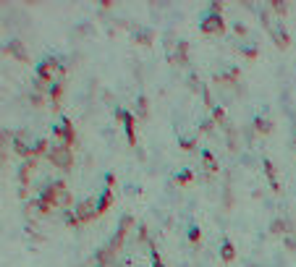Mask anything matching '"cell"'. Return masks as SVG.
<instances>
[{"label": "cell", "instance_id": "obj_19", "mask_svg": "<svg viewBox=\"0 0 296 267\" xmlns=\"http://www.w3.org/2000/svg\"><path fill=\"white\" fill-rule=\"evenodd\" d=\"M212 121H215V123H220L223 129H231V126L225 123V110H223V108H212Z\"/></svg>", "mask_w": 296, "mask_h": 267}, {"label": "cell", "instance_id": "obj_2", "mask_svg": "<svg viewBox=\"0 0 296 267\" xmlns=\"http://www.w3.org/2000/svg\"><path fill=\"white\" fill-rule=\"evenodd\" d=\"M95 215H100V204H97L95 199H84V202H79V204H76V210H74V212H68L66 217H68V223H71V225L76 228V225L87 223V220H92Z\"/></svg>", "mask_w": 296, "mask_h": 267}, {"label": "cell", "instance_id": "obj_10", "mask_svg": "<svg viewBox=\"0 0 296 267\" xmlns=\"http://www.w3.org/2000/svg\"><path fill=\"white\" fill-rule=\"evenodd\" d=\"M6 53H11L14 58H19L21 63L29 61V58H27V50H24V42H19V40H11V42L6 45Z\"/></svg>", "mask_w": 296, "mask_h": 267}, {"label": "cell", "instance_id": "obj_11", "mask_svg": "<svg viewBox=\"0 0 296 267\" xmlns=\"http://www.w3.org/2000/svg\"><path fill=\"white\" fill-rule=\"evenodd\" d=\"M262 168H265L267 178H270V186H272V191H280V186H278V176H275V165H272L270 160H265V162H262Z\"/></svg>", "mask_w": 296, "mask_h": 267}, {"label": "cell", "instance_id": "obj_8", "mask_svg": "<svg viewBox=\"0 0 296 267\" xmlns=\"http://www.w3.org/2000/svg\"><path fill=\"white\" fill-rule=\"evenodd\" d=\"M34 170H37V157H27L24 162H21V168H19V181H21V186H27V183L32 181Z\"/></svg>", "mask_w": 296, "mask_h": 267}, {"label": "cell", "instance_id": "obj_21", "mask_svg": "<svg viewBox=\"0 0 296 267\" xmlns=\"http://www.w3.org/2000/svg\"><path fill=\"white\" fill-rule=\"evenodd\" d=\"M270 230H272L275 236H280V233H286V230H288V223H286V220H272Z\"/></svg>", "mask_w": 296, "mask_h": 267}, {"label": "cell", "instance_id": "obj_14", "mask_svg": "<svg viewBox=\"0 0 296 267\" xmlns=\"http://www.w3.org/2000/svg\"><path fill=\"white\" fill-rule=\"evenodd\" d=\"M152 29H134V40L139 42V45H150L152 42Z\"/></svg>", "mask_w": 296, "mask_h": 267}, {"label": "cell", "instance_id": "obj_23", "mask_svg": "<svg viewBox=\"0 0 296 267\" xmlns=\"http://www.w3.org/2000/svg\"><path fill=\"white\" fill-rule=\"evenodd\" d=\"M191 181V173L189 170H184V173H178V176H176V183H178V186H184V183H189Z\"/></svg>", "mask_w": 296, "mask_h": 267}, {"label": "cell", "instance_id": "obj_7", "mask_svg": "<svg viewBox=\"0 0 296 267\" xmlns=\"http://www.w3.org/2000/svg\"><path fill=\"white\" fill-rule=\"evenodd\" d=\"M199 27H202L204 34H215V32H223L225 24H223V16H220V14H207Z\"/></svg>", "mask_w": 296, "mask_h": 267}, {"label": "cell", "instance_id": "obj_26", "mask_svg": "<svg viewBox=\"0 0 296 267\" xmlns=\"http://www.w3.org/2000/svg\"><path fill=\"white\" fill-rule=\"evenodd\" d=\"M181 147H184L186 152H191V149L197 147V142H194V139H184V142H181Z\"/></svg>", "mask_w": 296, "mask_h": 267}, {"label": "cell", "instance_id": "obj_15", "mask_svg": "<svg viewBox=\"0 0 296 267\" xmlns=\"http://www.w3.org/2000/svg\"><path fill=\"white\" fill-rule=\"evenodd\" d=\"M24 210H27V217H40V215H45L42 202H40V199H32V202L24 207Z\"/></svg>", "mask_w": 296, "mask_h": 267}, {"label": "cell", "instance_id": "obj_31", "mask_svg": "<svg viewBox=\"0 0 296 267\" xmlns=\"http://www.w3.org/2000/svg\"><path fill=\"white\" fill-rule=\"evenodd\" d=\"M233 29H236V34H241V37H244V34H246V27H244V24H236Z\"/></svg>", "mask_w": 296, "mask_h": 267}, {"label": "cell", "instance_id": "obj_32", "mask_svg": "<svg viewBox=\"0 0 296 267\" xmlns=\"http://www.w3.org/2000/svg\"><path fill=\"white\" fill-rule=\"evenodd\" d=\"M286 243H288V249H293V251H296V238H286Z\"/></svg>", "mask_w": 296, "mask_h": 267}, {"label": "cell", "instance_id": "obj_20", "mask_svg": "<svg viewBox=\"0 0 296 267\" xmlns=\"http://www.w3.org/2000/svg\"><path fill=\"white\" fill-rule=\"evenodd\" d=\"M147 113H150V105H147V97L142 95L136 100V115H139V118H147Z\"/></svg>", "mask_w": 296, "mask_h": 267}, {"label": "cell", "instance_id": "obj_1", "mask_svg": "<svg viewBox=\"0 0 296 267\" xmlns=\"http://www.w3.org/2000/svg\"><path fill=\"white\" fill-rule=\"evenodd\" d=\"M37 199L42 202V210H45V215H48V212L55 210V207H68L71 204V194H68L63 181H53V183H48V186L42 189V194L37 196Z\"/></svg>", "mask_w": 296, "mask_h": 267}, {"label": "cell", "instance_id": "obj_29", "mask_svg": "<svg viewBox=\"0 0 296 267\" xmlns=\"http://www.w3.org/2000/svg\"><path fill=\"white\" fill-rule=\"evenodd\" d=\"M241 53L249 55V58H254V55H257V48H241Z\"/></svg>", "mask_w": 296, "mask_h": 267}, {"label": "cell", "instance_id": "obj_17", "mask_svg": "<svg viewBox=\"0 0 296 267\" xmlns=\"http://www.w3.org/2000/svg\"><path fill=\"white\" fill-rule=\"evenodd\" d=\"M61 92H63V84H61V81H58V84H50V87H48V95H50V100H53V108H58Z\"/></svg>", "mask_w": 296, "mask_h": 267}, {"label": "cell", "instance_id": "obj_9", "mask_svg": "<svg viewBox=\"0 0 296 267\" xmlns=\"http://www.w3.org/2000/svg\"><path fill=\"white\" fill-rule=\"evenodd\" d=\"M267 29H270V34H272V40H275V45H278V48H288V45H291L288 32L283 29L280 24H275V21H272V24H270Z\"/></svg>", "mask_w": 296, "mask_h": 267}, {"label": "cell", "instance_id": "obj_30", "mask_svg": "<svg viewBox=\"0 0 296 267\" xmlns=\"http://www.w3.org/2000/svg\"><path fill=\"white\" fill-rule=\"evenodd\" d=\"M152 259H155V267H165V264L160 262V254H157V251H152Z\"/></svg>", "mask_w": 296, "mask_h": 267}, {"label": "cell", "instance_id": "obj_13", "mask_svg": "<svg viewBox=\"0 0 296 267\" xmlns=\"http://www.w3.org/2000/svg\"><path fill=\"white\" fill-rule=\"evenodd\" d=\"M97 204H100V215H102V212H108V210H110V204H113V189H105V191H102V196L97 199Z\"/></svg>", "mask_w": 296, "mask_h": 267}, {"label": "cell", "instance_id": "obj_4", "mask_svg": "<svg viewBox=\"0 0 296 267\" xmlns=\"http://www.w3.org/2000/svg\"><path fill=\"white\" fill-rule=\"evenodd\" d=\"M48 160L53 162L55 168L66 170V168H71V162H74V152H71V147H68V144L55 142L53 149H50V155H48Z\"/></svg>", "mask_w": 296, "mask_h": 267}, {"label": "cell", "instance_id": "obj_33", "mask_svg": "<svg viewBox=\"0 0 296 267\" xmlns=\"http://www.w3.org/2000/svg\"><path fill=\"white\" fill-rule=\"evenodd\" d=\"M293 147H296V139H293Z\"/></svg>", "mask_w": 296, "mask_h": 267}, {"label": "cell", "instance_id": "obj_25", "mask_svg": "<svg viewBox=\"0 0 296 267\" xmlns=\"http://www.w3.org/2000/svg\"><path fill=\"white\" fill-rule=\"evenodd\" d=\"M272 8H275L278 14H286V8H288V6L283 3V0H272Z\"/></svg>", "mask_w": 296, "mask_h": 267}, {"label": "cell", "instance_id": "obj_27", "mask_svg": "<svg viewBox=\"0 0 296 267\" xmlns=\"http://www.w3.org/2000/svg\"><path fill=\"white\" fill-rule=\"evenodd\" d=\"M189 87H191V89H202V87H199V79H197V74H191V76H189Z\"/></svg>", "mask_w": 296, "mask_h": 267}, {"label": "cell", "instance_id": "obj_24", "mask_svg": "<svg viewBox=\"0 0 296 267\" xmlns=\"http://www.w3.org/2000/svg\"><path fill=\"white\" fill-rule=\"evenodd\" d=\"M199 238H202V233H199V228H191V230H189V241H191V243H197Z\"/></svg>", "mask_w": 296, "mask_h": 267}, {"label": "cell", "instance_id": "obj_12", "mask_svg": "<svg viewBox=\"0 0 296 267\" xmlns=\"http://www.w3.org/2000/svg\"><path fill=\"white\" fill-rule=\"evenodd\" d=\"M254 131L257 134H270L272 131V121L265 118V115H259V118H254Z\"/></svg>", "mask_w": 296, "mask_h": 267}, {"label": "cell", "instance_id": "obj_16", "mask_svg": "<svg viewBox=\"0 0 296 267\" xmlns=\"http://www.w3.org/2000/svg\"><path fill=\"white\" fill-rule=\"evenodd\" d=\"M50 149H53V147L48 144V139H40V142L32 147V157H40V155H50Z\"/></svg>", "mask_w": 296, "mask_h": 267}, {"label": "cell", "instance_id": "obj_3", "mask_svg": "<svg viewBox=\"0 0 296 267\" xmlns=\"http://www.w3.org/2000/svg\"><path fill=\"white\" fill-rule=\"evenodd\" d=\"M61 76H63V63L55 61V58H45L37 66V79L45 81V84H58Z\"/></svg>", "mask_w": 296, "mask_h": 267}, {"label": "cell", "instance_id": "obj_6", "mask_svg": "<svg viewBox=\"0 0 296 267\" xmlns=\"http://www.w3.org/2000/svg\"><path fill=\"white\" fill-rule=\"evenodd\" d=\"M116 115L123 121V129H126L129 144H131V147H136V118H134L131 113H126V110H116Z\"/></svg>", "mask_w": 296, "mask_h": 267}, {"label": "cell", "instance_id": "obj_28", "mask_svg": "<svg viewBox=\"0 0 296 267\" xmlns=\"http://www.w3.org/2000/svg\"><path fill=\"white\" fill-rule=\"evenodd\" d=\"M220 11H223V3H220V0H215V3L210 6V14H220Z\"/></svg>", "mask_w": 296, "mask_h": 267}, {"label": "cell", "instance_id": "obj_22", "mask_svg": "<svg viewBox=\"0 0 296 267\" xmlns=\"http://www.w3.org/2000/svg\"><path fill=\"white\" fill-rule=\"evenodd\" d=\"M202 160H204V168H207V170H218V162H215V157L210 155V152H202Z\"/></svg>", "mask_w": 296, "mask_h": 267}, {"label": "cell", "instance_id": "obj_5", "mask_svg": "<svg viewBox=\"0 0 296 267\" xmlns=\"http://www.w3.org/2000/svg\"><path fill=\"white\" fill-rule=\"evenodd\" d=\"M55 136H58V142H63V144H68V147H74V142H76V134H74V126H71V121H61L58 126H55Z\"/></svg>", "mask_w": 296, "mask_h": 267}, {"label": "cell", "instance_id": "obj_18", "mask_svg": "<svg viewBox=\"0 0 296 267\" xmlns=\"http://www.w3.org/2000/svg\"><path fill=\"white\" fill-rule=\"evenodd\" d=\"M220 257H223L225 262H231V259L236 257V249H233V243H231V241H223V246H220Z\"/></svg>", "mask_w": 296, "mask_h": 267}]
</instances>
